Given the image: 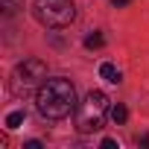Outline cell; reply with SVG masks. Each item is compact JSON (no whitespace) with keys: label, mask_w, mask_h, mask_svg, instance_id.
<instances>
[{"label":"cell","mask_w":149,"mask_h":149,"mask_svg":"<svg viewBox=\"0 0 149 149\" xmlns=\"http://www.w3.org/2000/svg\"><path fill=\"white\" fill-rule=\"evenodd\" d=\"M140 143H143V146H149V134H146V137H143V140H140Z\"/></svg>","instance_id":"obj_12"},{"label":"cell","mask_w":149,"mask_h":149,"mask_svg":"<svg viewBox=\"0 0 149 149\" xmlns=\"http://www.w3.org/2000/svg\"><path fill=\"white\" fill-rule=\"evenodd\" d=\"M24 123V111H12L9 117H6V129H18Z\"/></svg>","instance_id":"obj_8"},{"label":"cell","mask_w":149,"mask_h":149,"mask_svg":"<svg viewBox=\"0 0 149 149\" xmlns=\"http://www.w3.org/2000/svg\"><path fill=\"white\" fill-rule=\"evenodd\" d=\"M111 3H114V6L120 9V6H129V3H132V0H111Z\"/></svg>","instance_id":"obj_11"},{"label":"cell","mask_w":149,"mask_h":149,"mask_svg":"<svg viewBox=\"0 0 149 149\" xmlns=\"http://www.w3.org/2000/svg\"><path fill=\"white\" fill-rule=\"evenodd\" d=\"M102 44H105V38H102L100 32H94V35L85 38V47H88V50H97V47H102Z\"/></svg>","instance_id":"obj_7"},{"label":"cell","mask_w":149,"mask_h":149,"mask_svg":"<svg viewBox=\"0 0 149 149\" xmlns=\"http://www.w3.org/2000/svg\"><path fill=\"white\" fill-rule=\"evenodd\" d=\"M3 9H6V15H12L18 9V0H3Z\"/></svg>","instance_id":"obj_9"},{"label":"cell","mask_w":149,"mask_h":149,"mask_svg":"<svg viewBox=\"0 0 149 149\" xmlns=\"http://www.w3.org/2000/svg\"><path fill=\"white\" fill-rule=\"evenodd\" d=\"M35 102L41 117L47 120H64L73 108H76V91H73L70 79H44V85L35 91Z\"/></svg>","instance_id":"obj_1"},{"label":"cell","mask_w":149,"mask_h":149,"mask_svg":"<svg viewBox=\"0 0 149 149\" xmlns=\"http://www.w3.org/2000/svg\"><path fill=\"white\" fill-rule=\"evenodd\" d=\"M102 149H117V140H111V137H105V140H102Z\"/></svg>","instance_id":"obj_10"},{"label":"cell","mask_w":149,"mask_h":149,"mask_svg":"<svg viewBox=\"0 0 149 149\" xmlns=\"http://www.w3.org/2000/svg\"><path fill=\"white\" fill-rule=\"evenodd\" d=\"M100 76H102L105 82H120V70H117L114 64H108V61H105V64L100 67Z\"/></svg>","instance_id":"obj_5"},{"label":"cell","mask_w":149,"mask_h":149,"mask_svg":"<svg viewBox=\"0 0 149 149\" xmlns=\"http://www.w3.org/2000/svg\"><path fill=\"white\" fill-rule=\"evenodd\" d=\"M126 117H129V108L117 102V105L111 108V120H114V123H126Z\"/></svg>","instance_id":"obj_6"},{"label":"cell","mask_w":149,"mask_h":149,"mask_svg":"<svg viewBox=\"0 0 149 149\" xmlns=\"http://www.w3.org/2000/svg\"><path fill=\"white\" fill-rule=\"evenodd\" d=\"M47 79V64L41 58H24L15 70H12V79H9V88L15 97H24V94H32L44 85Z\"/></svg>","instance_id":"obj_3"},{"label":"cell","mask_w":149,"mask_h":149,"mask_svg":"<svg viewBox=\"0 0 149 149\" xmlns=\"http://www.w3.org/2000/svg\"><path fill=\"white\" fill-rule=\"evenodd\" d=\"M32 15L41 26L47 29H64L76 18V6L70 0H35L32 3Z\"/></svg>","instance_id":"obj_2"},{"label":"cell","mask_w":149,"mask_h":149,"mask_svg":"<svg viewBox=\"0 0 149 149\" xmlns=\"http://www.w3.org/2000/svg\"><path fill=\"white\" fill-rule=\"evenodd\" d=\"M105 114H108V97H105V91H91L85 97V102L79 105V111H76V129L82 134L100 132L102 123H105Z\"/></svg>","instance_id":"obj_4"}]
</instances>
